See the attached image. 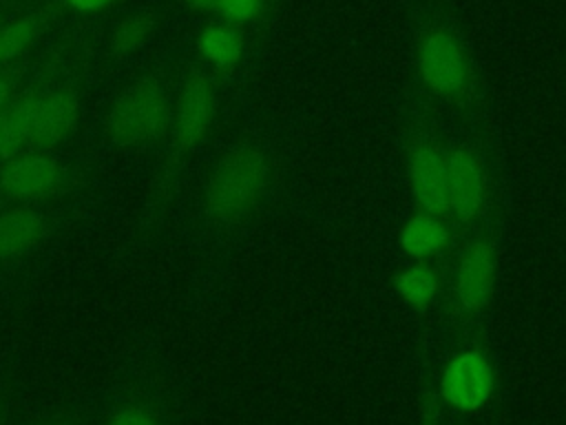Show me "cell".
<instances>
[{
	"label": "cell",
	"instance_id": "obj_1",
	"mask_svg": "<svg viewBox=\"0 0 566 425\" xmlns=\"http://www.w3.org/2000/svg\"><path fill=\"white\" fill-rule=\"evenodd\" d=\"M88 425H186L184 390L170 363L150 345L124 354L91 396Z\"/></svg>",
	"mask_w": 566,
	"mask_h": 425
},
{
	"label": "cell",
	"instance_id": "obj_2",
	"mask_svg": "<svg viewBox=\"0 0 566 425\" xmlns=\"http://www.w3.org/2000/svg\"><path fill=\"white\" fill-rule=\"evenodd\" d=\"M270 159L250 142L228 148L203 186V210L210 221L232 226L250 217L270 186Z\"/></svg>",
	"mask_w": 566,
	"mask_h": 425
},
{
	"label": "cell",
	"instance_id": "obj_3",
	"mask_svg": "<svg viewBox=\"0 0 566 425\" xmlns=\"http://www.w3.org/2000/svg\"><path fill=\"white\" fill-rule=\"evenodd\" d=\"M172 102L164 84L155 77H142L113 102L104 131L119 148H139L168 135Z\"/></svg>",
	"mask_w": 566,
	"mask_h": 425
},
{
	"label": "cell",
	"instance_id": "obj_4",
	"mask_svg": "<svg viewBox=\"0 0 566 425\" xmlns=\"http://www.w3.org/2000/svg\"><path fill=\"white\" fill-rule=\"evenodd\" d=\"M418 73L422 84L447 102H462L471 93L469 58L447 27H431L418 44Z\"/></svg>",
	"mask_w": 566,
	"mask_h": 425
},
{
	"label": "cell",
	"instance_id": "obj_5",
	"mask_svg": "<svg viewBox=\"0 0 566 425\" xmlns=\"http://www.w3.org/2000/svg\"><path fill=\"white\" fill-rule=\"evenodd\" d=\"M217 115V86L206 73H190L175 102L170 117V144L175 157H186L206 139Z\"/></svg>",
	"mask_w": 566,
	"mask_h": 425
},
{
	"label": "cell",
	"instance_id": "obj_6",
	"mask_svg": "<svg viewBox=\"0 0 566 425\" xmlns=\"http://www.w3.org/2000/svg\"><path fill=\"white\" fill-rule=\"evenodd\" d=\"M69 184V168L49 153L24 151L0 164V195L4 201H42L62 193Z\"/></svg>",
	"mask_w": 566,
	"mask_h": 425
},
{
	"label": "cell",
	"instance_id": "obj_7",
	"mask_svg": "<svg viewBox=\"0 0 566 425\" xmlns=\"http://www.w3.org/2000/svg\"><path fill=\"white\" fill-rule=\"evenodd\" d=\"M447 204L462 224L473 221L486 204V170L482 157L469 146H453L447 153Z\"/></svg>",
	"mask_w": 566,
	"mask_h": 425
},
{
	"label": "cell",
	"instance_id": "obj_8",
	"mask_svg": "<svg viewBox=\"0 0 566 425\" xmlns=\"http://www.w3.org/2000/svg\"><path fill=\"white\" fill-rule=\"evenodd\" d=\"M497 277L495 248L486 239L471 241L455 270V299L464 317H478L493 297Z\"/></svg>",
	"mask_w": 566,
	"mask_h": 425
},
{
	"label": "cell",
	"instance_id": "obj_9",
	"mask_svg": "<svg viewBox=\"0 0 566 425\" xmlns=\"http://www.w3.org/2000/svg\"><path fill=\"white\" fill-rule=\"evenodd\" d=\"M409 188L422 212L442 217L447 204V155L431 139H416L409 148Z\"/></svg>",
	"mask_w": 566,
	"mask_h": 425
},
{
	"label": "cell",
	"instance_id": "obj_10",
	"mask_svg": "<svg viewBox=\"0 0 566 425\" xmlns=\"http://www.w3.org/2000/svg\"><path fill=\"white\" fill-rule=\"evenodd\" d=\"M80 124V97L73 89H53L40 93L33 131L27 151L49 153L66 142Z\"/></svg>",
	"mask_w": 566,
	"mask_h": 425
},
{
	"label": "cell",
	"instance_id": "obj_11",
	"mask_svg": "<svg viewBox=\"0 0 566 425\" xmlns=\"http://www.w3.org/2000/svg\"><path fill=\"white\" fill-rule=\"evenodd\" d=\"M53 230L51 217L33 204L0 210V263L13 261L38 248Z\"/></svg>",
	"mask_w": 566,
	"mask_h": 425
},
{
	"label": "cell",
	"instance_id": "obj_12",
	"mask_svg": "<svg viewBox=\"0 0 566 425\" xmlns=\"http://www.w3.org/2000/svg\"><path fill=\"white\" fill-rule=\"evenodd\" d=\"M40 93L15 95L0 113V164L29 148Z\"/></svg>",
	"mask_w": 566,
	"mask_h": 425
},
{
	"label": "cell",
	"instance_id": "obj_13",
	"mask_svg": "<svg viewBox=\"0 0 566 425\" xmlns=\"http://www.w3.org/2000/svg\"><path fill=\"white\" fill-rule=\"evenodd\" d=\"M449 243V228L447 224L431 212H416L411 215L402 230H400V248L407 257L413 261H424L440 250H444Z\"/></svg>",
	"mask_w": 566,
	"mask_h": 425
},
{
	"label": "cell",
	"instance_id": "obj_14",
	"mask_svg": "<svg viewBox=\"0 0 566 425\" xmlns=\"http://www.w3.org/2000/svg\"><path fill=\"white\" fill-rule=\"evenodd\" d=\"M201 55L217 69H232L243 55V33L230 22L208 24L199 35Z\"/></svg>",
	"mask_w": 566,
	"mask_h": 425
},
{
	"label": "cell",
	"instance_id": "obj_15",
	"mask_svg": "<svg viewBox=\"0 0 566 425\" xmlns=\"http://www.w3.org/2000/svg\"><path fill=\"white\" fill-rule=\"evenodd\" d=\"M394 288L411 310L422 312L431 308L436 299L438 272L424 261H413L394 277Z\"/></svg>",
	"mask_w": 566,
	"mask_h": 425
},
{
	"label": "cell",
	"instance_id": "obj_16",
	"mask_svg": "<svg viewBox=\"0 0 566 425\" xmlns=\"http://www.w3.org/2000/svg\"><path fill=\"white\" fill-rule=\"evenodd\" d=\"M51 13L33 11L0 27V66L22 55L44 31Z\"/></svg>",
	"mask_w": 566,
	"mask_h": 425
},
{
	"label": "cell",
	"instance_id": "obj_17",
	"mask_svg": "<svg viewBox=\"0 0 566 425\" xmlns=\"http://www.w3.org/2000/svg\"><path fill=\"white\" fill-rule=\"evenodd\" d=\"M91 398L49 403L31 414H15V425H88Z\"/></svg>",
	"mask_w": 566,
	"mask_h": 425
},
{
	"label": "cell",
	"instance_id": "obj_18",
	"mask_svg": "<svg viewBox=\"0 0 566 425\" xmlns=\"http://www.w3.org/2000/svg\"><path fill=\"white\" fill-rule=\"evenodd\" d=\"M153 33V18L148 13H130L122 18L111 33V51L128 55L137 51Z\"/></svg>",
	"mask_w": 566,
	"mask_h": 425
},
{
	"label": "cell",
	"instance_id": "obj_19",
	"mask_svg": "<svg viewBox=\"0 0 566 425\" xmlns=\"http://www.w3.org/2000/svg\"><path fill=\"white\" fill-rule=\"evenodd\" d=\"M263 0H219L217 13H221L230 24L254 20L261 13Z\"/></svg>",
	"mask_w": 566,
	"mask_h": 425
},
{
	"label": "cell",
	"instance_id": "obj_20",
	"mask_svg": "<svg viewBox=\"0 0 566 425\" xmlns=\"http://www.w3.org/2000/svg\"><path fill=\"white\" fill-rule=\"evenodd\" d=\"M15 396L9 383L0 385V425H15Z\"/></svg>",
	"mask_w": 566,
	"mask_h": 425
},
{
	"label": "cell",
	"instance_id": "obj_21",
	"mask_svg": "<svg viewBox=\"0 0 566 425\" xmlns=\"http://www.w3.org/2000/svg\"><path fill=\"white\" fill-rule=\"evenodd\" d=\"M113 0H66L69 7H73L75 11H99L106 9Z\"/></svg>",
	"mask_w": 566,
	"mask_h": 425
},
{
	"label": "cell",
	"instance_id": "obj_22",
	"mask_svg": "<svg viewBox=\"0 0 566 425\" xmlns=\"http://www.w3.org/2000/svg\"><path fill=\"white\" fill-rule=\"evenodd\" d=\"M13 97H15V95H13V84H11V80L0 73V113L7 108V104H9Z\"/></svg>",
	"mask_w": 566,
	"mask_h": 425
},
{
	"label": "cell",
	"instance_id": "obj_23",
	"mask_svg": "<svg viewBox=\"0 0 566 425\" xmlns=\"http://www.w3.org/2000/svg\"><path fill=\"white\" fill-rule=\"evenodd\" d=\"M186 2L197 11H217V4H219V0H186Z\"/></svg>",
	"mask_w": 566,
	"mask_h": 425
},
{
	"label": "cell",
	"instance_id": "obj_24",
	"mask_svg": "<svg viewBox=\"0 0 566 425\" xmlns=\"http://www.w3.org/2000/svg\"><path fill=\"white\" fill-rule=\"evenodd\" d=\"M2 208H4V197L0 195V210H2Z\"/></svg>",
	"mask_w": 566,
	"mask_h": 425
},
{
	"label": "cell",
	"instance_id": "obj_25",
	"mask_svg": "<svg viewBox=\"0 0 566 425\" xmlns=\"http://www.w3.org/2000/svg\"><path fill=\"white\" fill-rule=\"evenodd\" d=\"M0 27H2V18H0Z\"/></svg>",
	"mask_w": 566,
	"mask_h": 425
}]
</instances>
